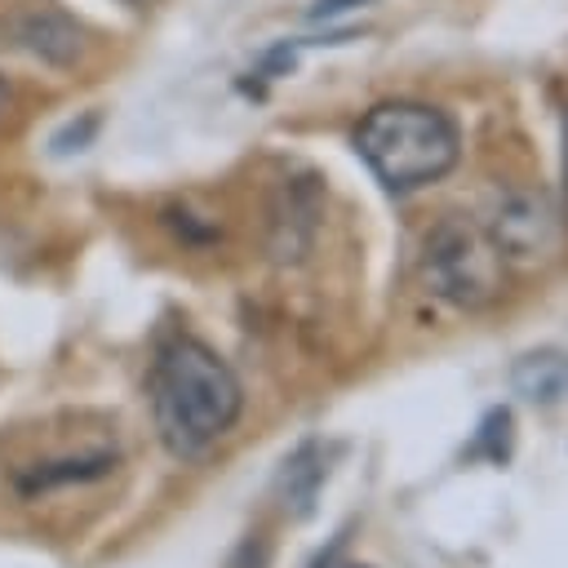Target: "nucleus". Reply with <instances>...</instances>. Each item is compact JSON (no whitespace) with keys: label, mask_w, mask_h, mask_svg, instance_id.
Returning a JSON list of instances; mask_svg holds the SVG:
<instances>
[{"label":"nucleus","mask_w":568,"mask_h":568,"mask_svg":"<svg viewBox=\"0 0 568 568\" xmlns=\"http://www.w3.org/2000/svg\"><path fill=\"white\" fill-rule=\"evenodd\" d=\"M120 4H133V9H142V4H146V0H120Z\"/></svg>","instance_id":"obj_15"},{"label":"nucleus","mask_w":568,"mask_h":568,"mask_svg":"<svg viewBox=\"0 0 568 568\" xmlns=\"http://www.w3.org/2000/svg\"><path fill=\"white\" fill-rule=\"evenodd\" d=\"M515 417H510V408H488L484 413V422H479V430H475V453L479 457H488L493 466H506L510 462V444H515Z\"/></svg>","instance_id":"obj_9"},{"label":"nucleus","mask_w":568,"mask_h":568,"mask_svg":"<svg viewBox=\"0 0 568 568\" xmlns=\"http://www.w3.org/2000/svg\"><path fill=\"white\" fill-rule=\"evenodd\" d=\"M564 200H568V111H564Z\"/></svg>","instance_id":"obj_13"},{"label":"nucleus","mask_w":568,"mask_h":568,"mask_svg":"<svg viewBox=\"0 0 568 568\" xmlns=\"http://www.w3.org/2000/svg\"><path fill=\"white\" fill-rule=\"evenodd\" d=\"M510 386L528 404H546V408L550 404H564L568 399V351L541 346V351L519 355L515 368H510Z\"/></svg>","instance_id":"obj_7"},{"label":"nucleus","mask_w":568,"mask_h":568,"mask_svg":"<svg viewBox=\"0 0 568 568\" xmlns=\"http://www.w3.org/2000/svg\"><path fill=\"white\" fill-rule=\"evenodd\" d=\"M0 49L53 71H71L89 49V31L53 0H18L0 13Z\"/></svg>","instance_id":"obj_4"},{"label":"nucleus","mask_w":568,"mask_h":568,"mask_svg":"<svg viewBox=\"0 0 568 568\" xmlns=\"http://www.w3.org/2000/svg\"><path fill=\"white\" fill-rule=\"evenodd\" d=\"M4 106H9V84H4V75H0V115H4Z\"/></svg>","instance_id":"obj_14"},{"label":"nucleus","mask_w":568,"mask_h":568,"mask_svg":"<svg viewBox=\"0 0 568 568\" xmlns=\"http://www.w3.org/2000/svg\"><path fill=\"white\" fill-rule=\"evenodd\" d=\"M355 151L386 191L408 195V191L439 182L457 164L462 138H457V124L439 106L395 98V102H377L359 120Z\"/></svg>","instance_id":"obj_2"},{"label":"nucleus","mask_w":568,"mask_h":568,"mask_svg":"<svg viewBox=\"0 0 568 568\" xmlns=\"http://www.w3.org/2000/svg\"><path fill=\"white\" fill-rule=\"evenodd\" d=\"M151 413L164 448L182 462L204 457L240 417L244 390L231 364L195 342V337H173L160 346L151 364Z\"/></svg>","instance_id":"obj_1"},{"label":"nucleus","mask_w":568,"mask_h":568,"mask_svg":"<svg viewBox=\"0 0 568 568\" xmlns=\"http://www.w3.org/2000/svg\"><path fill=\"white\" fill-rule=\"evenodd\" d=\"M484 231L506 262H537L559 244V217L541 191H506Z\"/></svg>","instance_id":"obj_5"},{"label":"nucleus","mask_w":568,"mask_h":568,"mask_svg":"<svg viewBox=\"0 0 568 568\" xmlns=\"http://www.w3.org/2000/svg\"><path fill=\"white\" fill-rule=\"evenodd\" d=\"M93 133H98V115L89 111V115H80V120H67V124L49 138V146H53V155H71V151H84V146L93 142Z\"/></svg>","instance_id":"obj_10"},{"label":"nucleus","mask_w":568,"mask_h":568,"mask_svg":"<svg viewBox=\"0 0 568 568\" xmlns=\"http://www.w3.org/2000/svg\"><path fill=\"white\" fill-rule=\"evenodd\" d=\"M351 568H359V564H351Z\"/></svg>","instance_id":"obj_16"},{"label":"nucleus","mask_w":568,"mask_h":568,"mask_svg":"<svg viewBox=\"0 0 568 568\" xmlns=\"http://www.w3.org/2000/svg\"><path fill=\"white\" fill-rule=\"evenodd\" d=\"M501 275L506 257L497 253L488 231L466 217H444L422 244V280L448 306H488L501 293Z\"/></svg>","instance_id":"obj_3"},{"label":"nucleus","mask_w":568,"mask_h":568,"mask_svg":"<svg viewBox=\"0 0 568 568\" xmlns=\"http://www.w3.org/2000/svg\"><path fill=\"white\" fill-rule=\"evenodd\" d=\"M324 475H328V466H324V457H320V444L306 439V444L284 462V470H280V479H275V493H280L284 510H293L297 519H306V515L315 510V493H320Z\"/></svg>","instance_id":"obj_8"},{"label":"nucleus","mask_w":568,"mask_h":568,"mask_svg":"<svg viewBox=\"0 0 568 568\" xmlns=\"http://www.w3.org/2000/svg\"><path fill=\"white\" fill-rule=\"evenodd\" d=\"M266 564H271V546L262 537H244L226 568H266Z\"/></svg>","instance_id":"obj_11"},{"label":"nucleus","mask_w":568,"mask_h":568,"mask_svg":"<svg viewBox=\"0 0 568 568\" xmlns=\"http://www.w3.org/2000/svg\"><path fill=\"white\" fill-rule=\"evenodd\" d=\"M111 470H115V448L62 453V457L13 466V488H18V497H40V493H53V488H67V484H93Z\"/></svg>","instance_id":"obj_6"},{"label":"nucleus","mask_w":568,"mask_h":568,"mask_svg":"<svg viewBox=\"0 0 568 568\" xmlns=\"http://www.w3.org/2000/svg\"><path fill=\"white\" fill-rule=\"evenodd\" d=\"M359 4H368V0H315L311 4V18H337V13L359 9Z\"/></svg>","instance_id":"obj_12"}]
</instances>
